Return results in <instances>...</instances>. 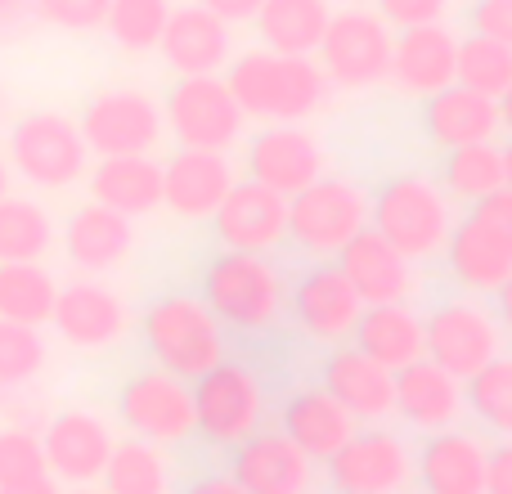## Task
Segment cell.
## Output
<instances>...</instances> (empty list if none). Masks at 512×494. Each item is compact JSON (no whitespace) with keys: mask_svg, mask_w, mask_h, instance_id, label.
I'll return each mask as SVG.
<instances>
[{"mask_svg":"<svg viewBox=\"0 0 512 494\" xmlns=\"http://www.w3.org/2000/svg\"><path fill=\"white\" fill-rule=\"evenodd\" d=\"M243 167H248V180L292 198V194H301L310 180L324 176V149H319L315 135L301 131L297 122H274V126H261L248 140Z\"/></svg>","mask_w":512,"mask_h":494,"instance_id":"cell-14","label":"cell"},{"mask_svg":"<svg viewBox=\"0 0 512 494\" xmlns=\"http://www.w3.org/2000/svg\"><path fill=\"white\" fill-rule=\"evenodd\" d=\"M198 297L216 315V324L234 328V333H265L279 324L283 306H288L279 265L265 252H234V247L216 252L203 265Z\"/></svg>","mask_w":512,"mask_h":494,"instance_id":"cell-2","label":"cell"},{"mask_svg":"<svg viewBox=\"0 0 512 494\" xmlns=\"http://www.w3.org/2000/svg\"><path fill=\"white\" fill-rule=\"evenodd\" d=\"M472 216H477V221H486L490 230H495L499 239L512 247V189L508 185L495 189V194H486L481 203H472Z\"/></svg>","mask_w":512,"mask_h":494,"instance_id":"cell-46","label":"cell"},{"mask_svg":"<svg viewBox=\"0 0 512 494\" xmlns=\"http://www.w3.org/2000/svg\"><path fill=\"white\" fill-rule=\"evenodd\" d=\"M135 247V230L126 216L108 212L99 203H86L68 216L63 225V256L77 265L81 274H108L131 256Z\"/></svg>","mask_w":512,"mask_h":494,"instance_id":"cell-30","label":"cell"},{"mask_svg":"<svg viewBox=\"0 0 512 494\" xmlns=\"http://www.w3.org/2000/svg\"><path fill=\"white\" fill-rule=\"evenodd\" d=\"M499 351H504V328H499L495 310L477 306V301L454 297L441 301L432 315H423V355L459 382H468Z\"/></svg>","mask_w":512,"mask_h":494,"instance_id":"cell-10","label":"cell"},{"mask_svg":"<svg viewBox=\"0 0 512 494\" xmlns=\"http://www.w3.org/2000/svg\"><path fill=\"white\" fill-rule=\"evenodd\" d=\"M203 9H212L216 18H225V23H252L256 9H261V0H198Z\"/></svg>","mask_w":512,"mask_h":494,"instance_id":"cell-49","label":"cell"},{"mask_svg":"<svg viewBox=\"0 0 512 494\" xmlns=\"http://www.w3.org/2000/svg\"><path fill=\"white\" fill-rule=\"evenodd\" d=\"M5 194H9V162L0 158V198H5Z\"/></svg>","mask_w":512,"mask_h":494,"instance_id":"cell-56","label":"cell"},{"mask_svg":"<svg viewBox=\"0 0 512 494\" xmlns=\"http://www.w3.org/2000/svg\"><path fill=\"white\" fill-rule=\"evenodd\" d=\"M454 54H459V36L445 23L405 27L391 41V68L387 81L409 99H427L436 90L454 86Z\"/></svg>","mask_w":512,"mask_h":494,"instance_id":"cell-22","label":"cell"},{"mask_svg":"<svg viewBox=\"0 0 512 494\" xmlns=\"http://www.w3.org/2000/svg\"><path fill=\"white\" fill-rule=\"evenodd\" d=\"M288 306L297 328L310 337V342H324V346H342L351 342V328L360 319L364 301L355 297V288L346 283V274L337 270V261L324 265H310L288 292Z\"/></svg>","mask_w":512,"mask_h":494,"instance_id":"cell-15","label":"cell"},{"mask_svg":"<svg viewBox=\"0 0 512 494\" xmlns=\"http://www.w3.org/2000/svg\"><path fill=\"white\" fill-rule=\"evenodd\" d=\"M423 135L436 149H463V144H490L499 135V108L495 99L477 95L468 86H445L423 99Z\"/></svg>","mask_w":512,"mask_h":494,"instance_id":"cell-27","label":"cell"},{"mask_svg":"<svg viewBox=\"0 0 512 494\" xmlns=\"http://www.w3.org/2000/svg\"><path fill=\"white\" fill-rule=\"evenodd\" d=\"M495 108H499V131H508V140H512V81H508V90L495 99Z\"/></svg>","mask_w":512,"mask_h":494,"instance_id":"cell-54","label":"cell"},{"mask_svg":"<svg viewBox=\"0 0 512 494\" xmlns=\"http://www.w3.org/2000/svg\"><path fill=\"white\" fill-rule=\"evenodd\" d=\"M212 230L234 252H270L288 239V198L256 180H234L212 212Z\"/></svg>","mask_w":512,"mask_h":494,"instance_id":"cell-19","label":"cell"},{"mask_svg":"<svg viewBox=\"0 0 512 494\" xmlns=\"http://www.w3.org/2000/svg\"><path fill=\"white\" fill-rule=\"evenodd\" d=\"M337 494H342V490H337Z\"/></svg>","mask_w":512,"mask_h":494,"instance_id":"cell-59","label":"cell"},{"mask_svg":"<svg viewBox=\"0 0 512 494\" xmlns=\"http://www.w3.org/2000/svg\"><path fill=\"white\" fill-rule=\"evenodd\" d=\"M279 432L315 463H328L355 432V418L324 387H301L279 405Z\"/></svg>","mask_w":512,"mask_h":494,"instance_id":"cell-28","label":"cell"},{"mask_svg":"<svg viewBox=\"0 0 512 494\" xmlns=\"http://www.w3.org/2000/svg\"><path fill=\"white\" fill-rule=\"evenodd\" d=\"M391 41H396V32L378 18V9L346 5L342 14L328 18V27H324V36H319L310 59L319 63L328 86L369 90V86H378V81H387Z\"/></svg>","mask_w":512,"mask_h":494,"instance_id":"cell-5","label":"cell"},{"mask_svg":"<svg viewBox=\"0 0 512 494\" xmlns=\"http://www.w3.org/2000/svg\"><path fill=\"white\" fill-rule=\"evenodd\" d=\"M337 270L355 288L364 306H391V301H414L418 292V265L400 256L378 230L364 225L351 243L337 252Z\"/></svg>","mask_w":512,"mask_h":494,"instance_id":"cell-18","label":"cell"},{"mask_svg":"<svg viewBox=\"0 0 512 494\" xmlns=\"http://www.w3.org/2000/svg\"><path fill=\"white\" fill-rule=\"evenodd\" d=\"M23 14H32V9H27V0H0V27H14Z\"/></svg>","mask_w":512,"mask_h":494,"instance_id":"cell-53","label":"cell"},{"mask_svg":"<svg viewBox=\"0 0 512 494\" xmlns=\"http://www.w3.org/2000/svg\"><path fill=\"white\" fill-rule=\"evenodd\" d=\"M194 400V432L207 445H239L261 427L265 418V387L261 378L239 360H216L207 373L189 382Z\"/></svg>","mask_w":512,"mask_h":494,"instance_id":"cell-6","label":"cell"},{"mask_svg":"<svg viewBox=\"0 0 512 494\" xmlns=\"http://www.w3.org/2000/svg\"><path fill=\"white\" fill-rule=\"evenodd\" d=\"M243 108L234 104L225 77H180L162 99V126L176 135L180 149L225 153L243 135Z\"/></svg>","mask_w":512,"mask_h":494,"instance_id":"cell-9","label":"cell"},{"mask_svg":"<svg viewBox=\"0 0 512 494\" xmlns=\"http://www.w3.org/2000/svg\"><path fill=\"white\" fill-rule=\"evenodd\" d=\"M333 5L328 0H261L256 9V36L274 54H315Z\"/></svg>","mask_w":512,"mask_h":494,"instance_id":"cell-33","label":"cell"},{"mask_svg":"<svg viewBox=\"0 0 512 494\" xmlns=\"http://www.w3.org/2000/svg\"><path fill=\"white\" fill-rule=\"evenodd\" d=\"M171 18V0H108L104 27L126 54H149L158 50L162 27Z\"/></svg>","mask_w":512,"mask_h":494,"instance_id":"cell-40","label":"cell"},{"mask_svg":"<svg viewBox=\"0 0 512 494\" xmlns=\"http://www.w3.org/2000/svg\"><path fill=\"white\" fill-rule=\"evenodd\" d=\"M23 391L27 387L0 391V414H5V427H27V432H41L45 414H41V405H32V396H23Z\"/></svg>","mask_w":512,"mask_h":494,"instance_id":"cell-47","label":"cell"},{"mask_svg":"<svg viewBox=\"0 0 512 494\" xmlns=\"http://www.w3.org/2000/svg\"><path fill=\"white\" fill-rule=\"evenodd\" d=\"M158 50L167 59V68L180 72V77H216L230 63V23L203 5L171 9Z\"/></svg>","mask_w":512,"mask_h":494,"instance_id":"cell-25","label":"cell"},{"mask_svg":"<svg viewBox=\"0 0 512 494\" xmlns=\"http://www.w3.org/2000/svg\"><path fill=\"white\" fill-rule=\"evenodd\" d=\"M441 189L459 203H481L486 194L504 189V158L499 144H463V149H445L441 162Z\"/></svg>","mask_w":512,"mask_h":494,"instance_id":"cell-36","label":"cell"},{"mask_svg":"<svg viewBox=\"0 0 512 494\" xmlns=\"http://www.w3.org/2000/svg\"><path fill=\"white\" fill-rule=\"evenodd\" d=\"M117 418L126 423L131 436H144L153 445H180L194 436V400H189V382L176 373L149 369L131 373L117 391Z\"/></svg>","mask_w":512,"mask_h":494,"instance_id":"cell-12","label":"cell"},{"mask_svg":"<svg viewBox=\"0 0 512 494\" xmlns=\"http://www.w3.org/2000/svg\"><path fill=\"white\" fill-rule=\"evenodd\" d=\"M50 324L72 351H104L126 333V306L108 283L72 279L54 297Z\"/></svg>","mask_w":512,"mask_h":494,"instance_id":"cell-20","label":"cell"},{"mask_svg":"<svg viewBox=\"0 0 512 494\" xmlns=\"http://www.w3.org/2000/svg\"><path fill=\"white\" fill-rule=\"evenodd\" d=\"M230 477L248 494H315V459L288 441L283 432H256L234 445Z\"/></svg>","mask_w":512,"mask_h":494,"instance_id":"cell-17","label":"cell"},{"mask_svg":"<svg viewBox=\"0 0 512 494\" xmlns=\"http://www.w3.org/2000/svg\"><path fill=\"white\" fill-rule=\"evenodd\" d=\"M369 230H378L414 265L432 261L454 230L450 194L427 176H391L378 194H369Z\"/></svg>","mask_w":512,"mask_h":494,"instance_id":"cell-4","label":"cell"},{"mask_svg":"<svg viewBox=\"0 0 512 494\" xmlns=\"http://www.w3.org/2000/svg\"><path fill=\"white\" fill-rule=\"evenodd\" d=\"M486 494H512V436L486 454Z\"/></svg>","mask_w":512,"mask_h":494,"instance_id":"cell-48","label":"cell"},{"mask_svg":"<svg viewBox=\"0 0 512 494\" xmlns=\"http://www.w3.org/2000/svg\"><path fill=\"white\" fill-rule=\"evenodd\" d=\"M90 203L108 212L140 221L162 207V162L153 153H122V158H99L90 171Z\"/></svg>","mask_w":512,"mask_h":494,"instance_id":"cell-29","label":"cell"},{"mask_svg":"<svg viewBox=\"0 0 512 494\" xmlns=\"http://www.w3.org/2000/svg\"><path fill=\"white\" fill-rule=\"evenodd\" d=\"M486 441L463 427H441L418 445L414 477L423 494H486Z\"/></svg>","mask_w":512,"mask_h":494,"instance_id":"cell-24","label":"cell"},{"mask_svg":"<svg viewBox=\"0 0 512 494\" xmlns=\"http://www.w3.org/2000/svg\"><path fill=\"white\" fill-rule=\"evenodd\" d=\"M468 23L477 36H490L512 50V0H477L468 9Z\"/></svg>","mask_w":512,"mask_h":494,"instance_id":"cell-45","label":"cell"},{"mask_svg":"<svg viewBox=\"0 0 512 494\" xmlns=\"http://www.w3.org/2000/svg\"><path fill=\"white\" fill-rule=\"evenodd\" d=\"M234 185V167L225 153L212 149H176L162 162V207L180 221H212L221 198Z\"/></svg>","mask_w":512,"mask_h":494,"instance_id":"cell-21","label":"cell"},{"mask_svg":"<svg viewBox=\"0 0 512 494\" xmlns=\"http://www.w3.org/2000/svg\"><path fill=\"white\" fill-rule=\"evenodd\" d=\"M351 346L378 360L382 369H405V364L423 360V315L409 301H391V306H364L351 328Z\"/></svg>","mask_w":512,"mask_h":494,"instance_id":"cell-31","label":"cell"},{"mask_svg":"<svg viewBox=\"0 0 512 494\" xmlns=\"http://www.w3.org/2000/svg\"><path fill=\"white\" fill-rule=\"evenodd\" d=\"M45 337L41 328H27V324H9L0 319V391H14V387H32L45 369Z\"/></svg>","mask_w":512,"mask_h":494,"instance_id":"cell-41","label":"cell"},{"mask_svg":"<svg viewBox=\"0 0 512 494\" xmlns=\"http://www.w3.org/2000/svg\"><path fill=\"white\" fill-rule=\"evenodd\" d=\"M0 494H59L54 477H41V481H23V486H5Z\"/></svg>","mask_w":512,"mask_h":494,"instance_id":"cell-52","label":"cell"},{"mask_svg":"<svg viewBox=\"0 0 512 494\" xmlns=\"http://www.w3.org/2000/svg\"><path fill=\"white\" fill-rule=\"evenodd\" d=\"M450 0H378V18L387 27H423V23H441Z\"/></svg>","mask_w":512,"mask_h":494,"instance_id":"cell-44","label":"cell"},{"mask_svg":"<svg viewBox=\"0 0 512 494\" xmlns=\"http://www.w3.org/2000/svg\"><path fill=\"white\" fill-rule=\"evenodd\" d=\"M495 319H499V328L512 333V274L495 288Z\"/></svg>","mask_w":512,"mask_h":494,"instance_id":"cell-51","label":"cell"},{"mask_svg":"<svg viewBox=\"0 0 512 494\" xmlns=\"http://www.w3.org/2000/svg\"><path fill=\"white\" fill-rule=\"evenodd\" d=\"M104 494H167L171 490V463L162 445L144 441V436H122L113 441L104 472Z\"/></svg>","mask_w":512,"mask_h":494,"instance_id":"cell-34","label":"cell"},{"mask_svg":"<svg viewBox=\"0 0 512 494\" xmlns=\"http://www.w3.org/2000/svg\"><path fill=\"white\" fill-rule=\"evenodd\" d=\"M9 171L36 189H68L86 176L90 149L77 122L63 113H27L9 131Z\"/></svg>","mask_w":512,"mask_h":494,"instance_id":"cell-8","label":"cell"},{"mask_svg":"<svg viewBox=\"0 0 512 494\" xmlns=\"http://www.w3.org/2000/svg\"><path fill=\"white\" fill-rule=\"evenodd\" d=\"M140 337H144V351L153 355V364L185 382H194L216 360H225V328L216 324V315L194 292H162V297H153L140 315Z\"/></svg>","mask_w":512,"mask_h":494,"instance_id":"cell-3","label":"cell"},{"mask_svg":"<svg viewBox=\"0 0 512 494\" xmlns=\"http://www.w3.org/2000/svg\"><path fill=\"white\" fill-rule=\"evenodd\" d=\"M342 5H364V0H342Z\"/></svg>","mask_w":512,"mask_h":494,"instance_id":"cell-58","label":"cell"},{"mask_svg":"<svg viewBox=\"0 0 512 494\" xmlns=\"http://www.w3.org/2000/svg\"><path fill=\"white\" fill-rule=\"evenodd\" d=\"M27 9L59 32H95L104 27L108 0H27Z\"/></svg>","mask_w":512,"mask_h":494,"instance_id":"cell-43","label":"cell"},{"mask_svg":"<svg viewBox=\"0 0 512 494\" xmlns=\"http://www.w3.org/2000/svg\"><path fill=\"white\" fill-rule=\"evenodd\" d=\"M319 387L355 418V423H378L391 414V369H382L378 360H369L355 346H333L319 373Z\"/></svg>","mask_w":512,"mask_h":494,"instance_id":"cell-26","label":"cell"},{"mask_svg":"<svg viewBox=\"0 0 512 494\" xmlns=\"http://www.w3.org/2000/svg\"><path fill=\"white\" fill-rule=\"evenodd\" d=\"M234 104L243 117L274 126V122H306L328 95V77L310 54H274V50H248L225 72Z\"/></svg>","mask_w":512,"mask_h":494,"instance_id":"cell-1","label":"cell"},{"mask_svg":"<svg viewBox=\"0 0 512 494\" xmlns=\"http://www.w3.org/2000/svg\"><path fill=\"white\" fill-rule=\"evenodd\" d=\"M59 283L41 261H0V319L41 328L54 315Z\"/></svg>","mask_w":512,"mask_h":494,"instance_id":"cell-35","label":"cell"},{"mask_svg":"<svg viewBox=\"0 0 512 494\" xmlns=\"http://www.w3.org/2000/svg\"><path fill=\"white\" fill-rule=\"evenodd\" d=\"M499 158H504V185L512 189V140L504 144V149H499Z\"/></svg>","mask_w":512,"mask_h":494,"instance_id":"cell-55","label":"cell"},{"mask_svg":"<svg viewBox=\"0 0 512 494\" xmlns=\"http://www.w3.org/2000/svg\"><path fill=\"white\" fill-rule=\"evenodd\" d=\"M463 382L445 373L441 364L423 360L391 373V414H400L418 432H441L463 418Z\"/></svg>","mask_w":512,"mask_h":494,"instance_id":"cell-23","label":"cell"},{"mask_svg":"<svg viewBox=\"0 0 512 494\" xmlns=\"http://www.w3.org/2000/svg\"><path fill=\"white\" fill-rule=\"evenodd\" d=\"M454 81L486 99H499L512 81V50L490 36H463L459 41V54H454Z\"/></svg>","mask_w":512,"mask_h":494,"instance_id":"cell-38","label":"cell"},{"mask_svg":"<svg viewBox=\"0 0 512 494\" xmlns=\"http://www.w3.org/2000/svg\"><path fill=\"white\" fill-rule=\"evenodd\" d=\"M414 477V454L396 432L355 427L351 441L328 459V481L342 494H400Z\"/></svg>","mask_w":512,"mask_h":494,"instance_id":"cell-13","label":"cell"},{"mask_svg":"<svg viewBox=\"0 0 512 494\" xmlns=\"http://www.w3.org/2000/svg\"><path fill=\"white\" fill-rule=\"evenodd\" d=\"M54 243V221L36 198H0V261H41Z\"/></svg>","mask_w":512,"mask_h":494,"instance_id":"cell-37","label":"cell"},{"mask_svg":"<svg viewBox=\"0 0 512 494\" xmlns=\"http://www.w3.org/2000/svg\"><path fill=\"white\" fill-rule=\"evenodd\" d=\"M441 256H445V265H450L454 283L468 292H495L512 274V247L472 212L463 216V221H454Z\"/></svg>","mask_w":512,"mask_h":494,"instance_id":"cell-32","label":"cell"},{"mask_svg":"<svg viewBox=\"0 0 512 494\" xmlns=\"http://www.w3.org/2000/svg\"><path fill=\"white\" fill-rule=\"evenodd\" d=\"M369 225V194L355 180L319 176L288 198V239L315 256H337Z\"/></svg>","mask_w":512,"mask_h":494,"instance_id":"cell-7","label":"cell"},{"mask_svg":"<svg viewBox=\"0 0 512 494\" xmlns=\"http://www.w3.org/2000/svg\"><path fill=\"white\" fill-rule=\"evenodd\" d=\"M180 494H248V490H243L234 477H198V481H189Z\"/></svg>","mask_w":512,"mask_h":494,"instance_id":"cell-50","label":"cell"},{"mask_svg":"<svg viewBox=\"0 0 512 494\" xmlns=\"http://www.w3.org/2000/svg\"><path fill=\"white\" fill-rule=\"evenodd\" d=\"M463 405L499 436H512V355L499 351L463 382Z\"/></svg>","mask_w":512,"mask_h":494,"instance_id":"cell-39","label":"cell"},{"mask_svg":"<svg viewBox=\"0 0 512 494\" xmlns=\"http://www.w3.org/2000/svg\"><path fill=\"white\" fill-rule=\"evenodd\" d=\"M41 477H50L45 450H41V432L0 427V490L23 486V481H41Z\"/></svg>","mask_w":512,"mask_h":494,"instance_id":"cell-42","label":"cell"},{"mask_svg":"<svg viewBox=\"0 0 512 494\" xmlns=\"http://www.w3.org/2000/svg\"><path fill=\"white\" fill-rule=\"evenodd\" d=\"M41 450L50 477L68 481V486H90V481H99L108 454H113V432L90 409H63V414L45 418Z\"/></svg>","mask_w":512,"mask_h":494,"instance_id":"cell-16","label":"cell"},{"mask_svg":"<svg viewBox=\"0 0 512 494\" xmlns=\"http://www.w3.org/2000/svg\"><path fill=\"white\" fill-rule=\"evenodd\" d=\"M68 494H95V490H86V486H72Z\"/></svg>","mask_w":512,"mask_h":494,"instance_id":"cell-57","label":"cell"},{"mask_svg":"<svg viewBox=\"0 0 512 494\" xmlns=\"http://www.w3.org/2000/svg\"><path fill=\"white\" fill-rule=\"evenodd\" d=\"M77 131L95 158H122V153H153L162 144V104L135 86L99 90L77 117Z\"/></svg>","mask_w":512,"mask_h":494,"instance_id":"cell-11","label":"cell"}]
</instances>
